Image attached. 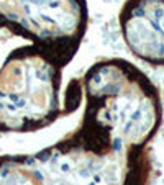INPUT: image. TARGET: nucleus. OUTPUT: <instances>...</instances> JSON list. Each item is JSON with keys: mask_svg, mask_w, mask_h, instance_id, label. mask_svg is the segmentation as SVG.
Listing matches in <instances>:
<instances>
[{"mask_svg": "<svg viewBox=\"0 0 164 185\" xmlns=\"http://www.w3.org/2000/svg\"><path fill=\"white\" fill-rule=\"evenodd\" d=\"M123 40L136 57L164 66V0H130L120 13Z\"/></svg>", "mask_w": 164, "mask_h": 185, "instance_id": "obj_1", "label": "nucleus"}]
</instances>
